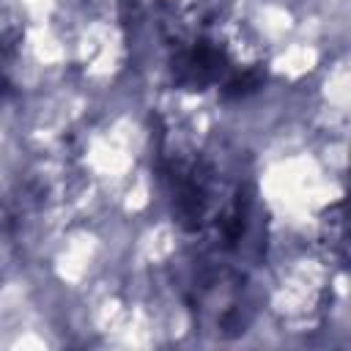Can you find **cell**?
Returning a JSON list of instances; mask_svg holds the SVG:
<instances>
[{"label":"cell","instance_id":"obj_1","mask_svg":"<svg viewBox=\"0 0 351 351\" xmlns=\"http://www.w3.org/2000/svg\"><path fill=\"white\" fill-rule=\"evenodd\" d=\"M186 299L214 335L230 337L244 332V288L239 271L219 263H200L189 280Z\"/></svg>","mask_w":351,"mask_h":351},{"label":"cell","instance_id":"obj_2","mask_svg":"<svg viewBox=\"0 0 351 351\" xmlns=\"http://www.w3.org/2000/svg\"><path fill=\"white\" fill-rule=\"evenodd\" d=\"M321 241L329 250V255H335L340 263L346 261V219L340 203H335L326 211V219L321 222Z\"/></svg>","mask_w":351,"mask_h":351}]
</instances>
